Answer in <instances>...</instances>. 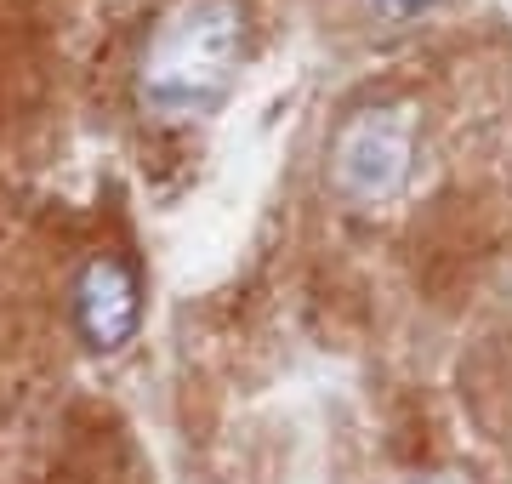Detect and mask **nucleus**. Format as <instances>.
I'll return each instance as SVG.
<instances>
[{
	"mask_svg": "<svg viewBox=\"0 0 512 484\" xmlns=\"http://www.w3.org/2000/svg\"><path fill=\"white\" fill-rule=\"evenodd\" d=\"M365 6H370V18H382V23H416L427 12H439L444 0H365Z\"/></svg>",
	"mask_w": 512,
	"mask_h": 484,
	"instance_id": "nucleus-4",
	"label": "nucleus"
},
{
	"mask_svg": "<svg viewBox=\"0 0 512 484\" xmlns=\"http://www.w3.org/2000/svg\"><path fill=\"white\" fill-rule=\"evenodd\" d=\"M239 52H245L239 0H171L148 29L137 63V103L160 120L211 114L234 86Z\"/></svg>",
	"mask_w": 512,
	"mask_h": 484,
	"instance_id": "nucleus-1",
	"label": "nucleus"
},
{
	"mask_svg": "<svg viewBox=\"0 0 512 484\" xmlns=\"http://www.w3.org/2000/svg\"><path fill=\"white\" fill-rule=\"evenodd\" d=\"M410 171H416V109L410 103L353 109L330 137V188L353 205L399 200Z\"/></svg>",
	"mask_w": 512,
	"mask_h": 484,
	"instance_id": "nucleus-2",
	"label": "nucleus"
},
{
	"mask_svg": "<svg viewBox=\"0 0 512 484\" xmlns=\"http://www.w3.org/2000/svg\"><path fill=\"white\" fill-rule=\"evenodd\" d=\"M143 319V285L126 257H92L74 285V325L92 348H126Z\"/></svg>",
	"mask_w": 512,
	"mask_h": 484,
	"instance_id": "nucleus-3",
	"label": "nucleus"
}]
</instances>
